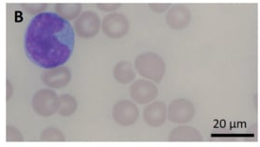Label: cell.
<instances>
[{
    "instance_id": "cell-1",
    "label": "cell",
    "mask_w": 260,
    "mask_h": 147,
    "mask_svg": "<svg viewBox=\"0 0 260 147\" xmlns=\"http://www.w3.org/2000/svg\"><path fill=\"white\" fill-rule=\"evenodd\" d=\"M27 59L43 69H54L69 61L75 47V31L69 21L53 12L36 14L24 37Z\"/></svg>"
},
{
    "instance_id": "cell-2",
    "label": "cell",
    "mask_w": 260,
    "mask_h": 147,
    "mask_svg": "<svg viewBox=\"0 0 260 147\" xmlns=\"http://www.w3.org/2000/svg\"><path fill=\"white\" fill-rule=\"evenodd\" d=\"M137 72L144 79L154 82H161L166 73L164 60L154 52L140 54L136 59Z\"/></svg>"
},
{
    "instance_id": "cell-3",
    "label": "cell",
    "mask_w": 260,
    "mask_h": 147,
    "mask_svg": "<svg viewBox=\"0 0 260 147\" xmlns=\"http://www.w3.org/2000/svg\"><path fill=\"white\" fill-rule=\"evenodd\" d=\"M31 104L36 114L48 117L58 112L59 96L50 89H42L35 93Z\"/></svg>"
},
{
    "instance_id": "cell-4",
    "label": "cell",
    "mask_w": 260,
    "mask_h": 147,
    "mask_svg": "<svg viewBox=\"0 0 260 147\" xmlns=\"http://www.w3.org/2000/svg\"><path fill=\"white\" fill-rule=\"evenodd\" d=\"M130 23L127 17L120 13H114L105 16L103 22V30L112 39L122 38L129 32Z\"/></svg>"
},
{
    "instance_id": "cell-5",
    "label": "cell",
    "mask_w": 260,
    "mask_h": 147,
    "mask_svg": "<svg viewBox=\"0 0 260 147\" xmlns=\"http://www.w3.org/2000/svg\"><path fill=\"white\" fill-rule=\"evenodd\" d=\"M76 33L82 39L94 38L101 28L100 16L91 11L84 12L74 24Z\"/></svg>"
},
{
    "instance_id": "cell-6",
    "label": "cell",
    "mask_w": 260,
    "mask_h": 147,
    "mask_svg": "<svg viewBox=\"0 0 260 147\" xmlns=\"http://www.w3.org/2000/svg\"><path fill=\"white\" fill-rule=\"evenodd\" d=\"M194 115V105L190 101L183 98L172 101L168 108V117L175 124H186L193 119Z\"/></svg>"
},
{
    "instance_id": "cell-7",
    "label": "cell",
    "mask_w": 260,
    "mask_h": 147,
    "mask_svg": "<svg viewBox=\"0 0 260 147\" xmlns=\"http://www.w3.org/2000/svg\"><path fill=\"white\" fill-rule=\"evenodd\" d=\"M138 117L139 109L134 102L118 101L113 107V118L120 126H132L138 120Z\"/></svg>"
},
{
    "instance_id": "cell-8",
    "label": "cell",
    "mask_w": 260,
    "mask_h": 147,
    "mask_svg": "<svg viewBox=\"0 0 260 147\" xmlns=\"http://www.w3.org/2000/svg\"><path fill=\"white\" fill-rule=\"evenodd\" d=\"M132 99L138 104H148L158 95V89L154 83L147 80L135 81L130 88Z\"/></svg>"
},
{
    "instance_id": "cell-9",
    "label": "cell",
    "mask_w": 260,
    "mask_h": 147,
    "mask_svg": "<svg viewBox=\"0 0 260 147\" xmlns=\"http://www.w3.org/2000/svg\"><path fill=\"white\" fill-rule=\"evenodd\" d=\"M191 21V12L184 5H176L171 8L166 16L168 26L172 29H184Z\"/></svg>"
},
{
    "instance_id": "cell-10",
    "label": "cell",
    "mask_w": 260,
    "mask_h": 147,
    "mask_svg": "<svg viewBox=\"0 0 260 147\" xmlns=\"http://www.w3.org/2000/svg\"><path fill=\"white\" fill-rule=\"evenodd\" d=\"M42 80L48 87L62 89L71 81V74L67 67H57L43 74Z\"/></svg>"
},
{
    "instance_id": "cell-11",
    "label": "cell",
    "mask_w": 260,
    "mask_h": 147,
    "mask_svg": "<svg viewBox=\"0 0 260 147\" xmlns=\"http://www.w3.org/2000/svg\"><path fill=\"white\" fill-rule=\"evenodd\" d=\"M143 119L151 127H161L167 119V107L164 102L155 101L145 107Z\"/></svg>"
},
{
    "instance_id": "cell-12",
    "label": "cell",
    "mask_w": 260,
    "mask_h": 147,
    "mask_svg": "<svg viewBox=\"0 0 260 147\" xmlns=\"http://www.w3.org/2000/svg\"><path fill=\"white\" fill-rule=\"evenodd\" d=\"M169 140L171 141H202L203 136L194 127L180 126L171 131Z\"/></svg>"
},
{
    "instance_id": "cell-13",
    "label": "cell",
    "mask_w": 260,
    "mask_h": 147,
    "mask_svg": "<svg viewBox=\"0 0 260 147\" xmlns=\"http://www.w3.org/2000/svg\"><path fill=\"white\" fill-rule=\"evenodd\" d=\"M114 78L121 84H128L136 80V71L130 61H120L114 68Z\"/></svg>"
},
{
    "instance_id": "cell-14",
    "label": "cell",
    "mask_w": 260,
    "mask_h": 147,
    "mask_svg": "<svg viewBox=\"0 0 260 147\" xmlns=\"http://www.w3.org/2000/svg\"><path fill=\"white\" fill-rule=\"evenodd\" d=\"M81 4H57L55 6L56 14L67 21L74 20L82 12Z\"/></svg>"
},
{
    "instance_id": "cell-15",
    "label": "cell",
    "mask_w": 260,
    "mask_h": 147,
    "mask_svg": "<svg viewBox=\"0 0 260 147\" xmlns=\"http://www.w3.org/2000/svg\"><path fill=\"white\" fill-rule=\"evenodd\" d=\"M78 107V103L75 97L70 94H63L59 97V108L58 114L63 117H69L75 113Z\"/></svg>"
},
{
    "instance_id": "cell-16",
    "label": "cell",
    "mask_w": 260,
    "mask_h": 147,
    "mask_svg": "<svg viewBox=\"0 0 260 147\" xmlns=\"http://www.w3.org/2000/svg\"><path fill=\"white\" fill-rule=\"evenodd\" d=\"M40 139L44 141H63L66 140V137L60 129L55 127H48L43 131Z\"/></svg>"
},
{
    "instance_id": "cell-17",
    "label": "cell",
    "mask_w": 260,
    "mask_h": 147,
    "mask_svg": "<svg viewBox=\"0 0 260 147\" xmlns=\"http://www.w3.org/2000/svg\"><path fill=\"white\" fill-rule=\"evenodd\" d=\"M22 7L25 9L27 14H39L44 13V11L47 9V5L44 4H23Z\"/></svg>"
},
{
    "instance_id": "cell-18",
    "label": "cell",
    "mask_w": 260,
    "mask_h": 147,
    "mask_svg": "<svg viewBox=\"0 0 260 147\" xmlns=\"http://www.w3.org/2000/svg\"><path fill=\"white\" fill-rule=\"evenodd\" d=\"M120 7L118 4H99L98 8H100L103 12H114Z\"/></svg>"
},
{
    "instance_id": "cell-19",
    "label": "cell",
    "mask_w": 260,
    "mask_h": 147,
    "mask_svg": "<svg viewBox=\"0 0 260 147\" xmlns=\"http://www.w3.org/2000/svg\"><path fill=\"white\" fill-rule=\"evenodd\" d=\"M150 7L155 12V13H163L165 10H167L169 5H163V4H152Z\"/></svg>"
}]
</instances>
